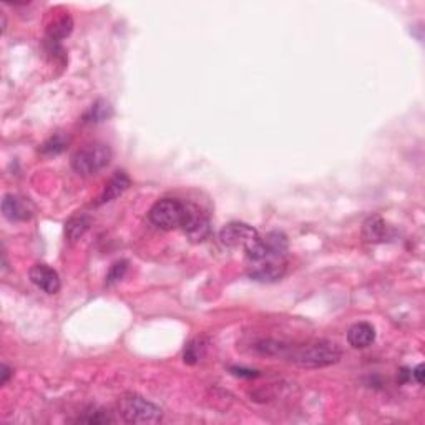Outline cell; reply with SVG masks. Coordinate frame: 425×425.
<instances>
[{
  "label": "cell",
  "instance_id": "6da1fadb",
  "mask_svg": "<svg viewBox=\"0 0 425 425\" xmlns=\"http://www.w3.org/2000/svg\"><path fill=\"white\" fill-rule=\"evenodd\" d=\"M284 357L304 369H321L341 361L342 349L336 342L314 341L302 346H288Z\"/></svg>",
  "mask_w": 425,
  "mask_h": 425
},
{
  "label": "cell",
  "instance_id": "7a4b0ae2",
  "mask_svg": "<svg viewBox=\"0 0 425 425\" xmlns=\"http://www.w3.org/2000/svg\"><path fill=\"white\" fill-rule=\"evenodd\" d=\"M118 412L128 424H157L163 415L158 406L132 392L118 399Z\"/></svg>",
  "mask_w": 425,
  "mask_h": 425
},
{
  "label": "cell",
  "instance_id": "3957f363",
  "mask_svg": "<svg viewBox=\"0 0 425 425\" xmlns=\"http://www.w3.org/2000/svg\"><path fill=\"white\" fill-rule=\"evenodd\" d=\"M112 148L106 143H90L72 157V168L81 177H92L108 166Z\"/></svg>",
  "mask_w": 425,
  "mask_h": 425
},
{
  "label": "cell",
  "instance_id": "277c9868",
  "mask_svg": "<svg viewBox=\"0 0 425 425\" xmlns=\"http://www.w3.org/2000/svg\"><path fill=\"white\" fill-rule=\"evenodd\" d=\"M288 238L284 233L271 231L263 238H257L251 246L246 248V261L256 263V261L266 259H286L288 256Z\"/></svg>",
  "mask_w": 425,
  "mask_h": 425
},
{
  "label": "cell",
  "instance_id": "5b68a950",
  "mask_svg": "<svg viewBox=\"0 0 425 425\" xmlns=\"http://www.w3.org/2000/svg\"><path fill=\"white\" fill-rule=\"evenodd\" d=\"M186 212V203L177 198H163L151 206L150 221L159 230H177L181 226Z\"/></svg>",
  "mask_w": 425,
  "mask_h": 425
},
{
  "label": "cell",
  "instance_id": "8992f818",
  "mask_svg": "<svg viewBox=\"0 0 425 425\" xmlns=\"http://www.w3.org/2000/svg\"><path fill=\"white\" fill-rule=\"evenodd\" d=\"M183 231L193 243H201L210 235V218L195 204L186 203V212L181 223Z\"/></svg>",
  "mask_w": 425,
  "mask_h": 425
},
{
  "label": "cell",
  "instance_id": "52a82bcc",
  "mask_svg": "<svg viewBox=\"0 0 425 425\" xmlns=\"http://www.w3.org/2000/svg\"><path fill=\"white\" fill-rule=\"evenodd\" d=\"M259 238L257 231L246 223H230L219 233V241L228 248H244L251 246Z\"/></svg>",
  "mask_w": 425,
  "mask_h": 425
},
{
  "label": "cell",
  "instance_id": "ba28073f",
  "mask_svg": "<svg viewBox=\"0 0 425 425\" xmlns=\"http://www.w3.org/2000/svg\"><path fill=\"white\" fill-rule=\"evenodd\" d=\"M288 263L286 259H266L248 263V276L257 283H276L284 276Z\"/></svg>",
  "mask_w": 425,
  "mask_h": 425
},
{
  "label": "cell",
  "instance_id": "9c48e42d",
  "mask_svg": "<svg viewBox=\"0 0 425 425\" xmlns=\"http://www.w3.org/2000/svg\"><path fill=\"white\" fill-rule=\"evenodd\" d=\"M28 277L40 291L55 294L60 289V276L55 269L47 264H34L28 271Z\"/></svg>",
  "mask_w": 425,
  "mask_h": 425
},
{
  "label": "cell",
  "instance_id": "30bf717a",
  "mask_svg": "<svg viewBox=\"0 0 425 425\" xmlns=\"http://www.w3.org/2000/svg\"><path fill=\"white\" fill-rule=\"evenodd\" d=\"M2 212L9 221H27L32 216V208L17 195H6L2 199Z\"/></svg>",
  "mask_w": 425,
  "mask_h": 425
},
{
  "label": "cell",
  "instance_id": "8fae6325",
  "mask_svg": "<svg viewBox=\"0 0 425 425\" xmlns=\"http://www.w3.org/2000/svg\"><path fill=\"white\" fill-rule=\"evenodd\" d=\"M375 341V329L369 322H357L347 330V342L354 349H366Z\"/></svg>",
  "mask_w": 425,
  "mask_h": 425
},
{
  "label": "cell",
  "instance_id": "7c38bea8",
  "mask_svg": "<svg viewBox=\"0 0 425 425\" xmlns=\"http://www.w3.org/2000/svg\"><path fill=\"white\" fill-rule=\"evenodd\" d=\"M130 185H132V179H130L128 175H126L125 171H117V173L110 178V181L106 183L103 193H101L100 201L98 203L103 204L113 201V199L118 198V196L123 195L130 188Z\"/></svg>",
  "mask_w": 425,
  "mask_h": 425
},
{
  "label": "cell",
  "instance_id": "4fadbf2b",
  "mask_svg": "<svg viewBox=\"0 0 425 425\" xmlns=\"http://www.w3.org/2000/svg\"><path fill=\"white\" fill-rule=\"evenodd\" d=\"M362 235L369 243H382L387 238V224L379 216H372L364 223Z\"/></svg>",
  "mask_w": 425,
  "mask_h": 425
},
{
  "label": "cell",
  "instance_id": "5bb4252c",
  "mask_svg": "<svg viewBox=\"0 0 425 425\" xmlns=\"http://www.w3.org/2000/svg\"><path fill=\"white\" fill-rule=\"evenodd\" d=\"M90 218L85 215H79V216H73L65 224V238H67L70 243H75V241H79L81 236L85 235V233L88 231L90 228Z\"/></svg>",
  "mask_w": 425,
  "mask_h": 425
},
{
  "label": "cell",
  "instance_id": "9a60e30c",
  "mask_svg": "<svg viewBox=\"0 0 425 425\" xmlns=\"http://www.w3.org/2000/svg\"><path fill=\"white\" fill-rule=\"evenodd\" d=\"M73 30V20L70 15H62V17L55 19L50 26L47 27V35L48 40H53V42H60V40L65 39L72 34Z\"/></svg>",
  "mask_w": 425,
  "mask_h": 425
},
{
  "label": "cell",
  "instance_id": "2e32d148",
  "mask_svg": "<svg viewBox=\"0 0 425 425\" xmlns=\"http://www.w3.org/2000/svg\"><path fill=\"white\" fill-rule=\"evenodd\" d=\"M113 110L112 105L108 103L106 100H98L90 106L88 113L85 115V121H90V123H101V121L108 120L112 117Z\"/></svg>",
  "mask_w": 425,
  "mask_h": 425
},
{
  "label": "cell",
  "instance_id": "e0dca14e",
  "mask_svg": "<svg viewBox=\"0 0 425 425\" xmlns=\"http://www.w3.org/2000/svg\"><path fill=\"white\" fill-rule=\"evenodd\" d=\"M204 353H206V342L203 339H195L191 341L190 344L185 347V354H183V361L186 364H198L204 357Z\"/></svg>",
  "mask_w": 425,
  "mask_h": 425
},
{
  "label": "cell",
  "instance_id": "ac0fdd59",
  "mask_svg": "<svg viewBox=\"0 0 425 425\" xmlns=\"http://www.w3.org/2000/svg\"><path fill=\"white\" fill-rule=\"evenodd\" d=\"M79 422L83 424H112L115 422V419H113L112 414H110L108 411H105V408H90V411L83 412V415L80 417Z\"/></svg>",
  "mask_w": 425,
  "mask_h": 425
},
{
  "label": "cell",
  "instance_id": "d6986e66",
  "mask_svg": "<svg viewBox=\"0 0 425 425\" xmlns=\"http://www.w3.org/2000/svg\"><path fill=\"white\" fill-rule=\"evenodd\" d=\"M68 145V137L65 135H55V137L48 138L47 141L42 145V153L47 155V157H55V155H60L62 151L67 148Z\"/></svg>",
  "mask_w": 425,
  "mask_h": 425
},
{
  "label": "cell",
  "instance_id": "ffe728a7",
  "mask_svg": "<svg viewBox=\"0 0 425 425\" xmlns=\"http://www.w3.org/2000/svg\"><path fill=\"white\" fill-rule=\"evenodd\" d=\"M126 271H128V261H117V263L110 268L108 275H106V286L120 283L125 277Z\"/></svg>",
  "mask_w": 425,
  "mask_h": 425
},
{
  "label": "cell",
  "instance_id": "44dd1931",
  "mask_svg": "<svg viewBox=\"0 0 425 425\" xmlns=\"http://www.w3.org/2000/svg\"><path fill=\"white\" fill-rule=\"evenodd\" d=\"M411 374H412V379H414L417 384H424V364H419V366H417Z\"/></svg>",
  "mask_w": 425,
  "mask_h": 425
},
{
  "label": "cell",
  "instance_id": "7402d4cb",
  "mask_svg": "<svg viewBox=\"0 0 425 425\" xmlns=\"http://www.w3.org/2000/svg\"><path fill=\"white\" fill-rule=\"evenodd\" d=\"M0 375H2V379H0V384H2V386H6L7 384V381H9V377L12 375V369L9 366H6V364H2V367H0Z\"/></svg>",
  "mask_w": 425,
  "mask_h": 425
},
{
  "label": "cell",
  "instance_id": "603a6c76",
  "mask_svg": "<svg viewBox=\"0 0 425 425\" xmlns=\"http://www.w3.org/2000/svg\"><path fill=\"white\" fill-rule=\"evenodd\" d=\"M233 372H235L236 375H248V377H255V370H244V369H233Z\"/></svg>",
  "mask_w": 425,
  "mask_h": 425
}]
</instances>
